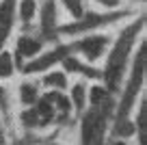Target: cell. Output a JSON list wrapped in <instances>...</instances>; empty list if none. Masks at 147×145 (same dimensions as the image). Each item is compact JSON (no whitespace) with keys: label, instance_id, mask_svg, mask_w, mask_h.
I'll return each mask as SVG.
<instances>
[{"label":"cell","instance_id":"17","mask_svg":"<svg viewBox=\"0 0 147 145\" xmlns=\"http://www.w3.org/2000/svg\"><path fill=\"white\" fill-rule=\"evenodd\" d=\"M117 132H121V134H132L134 126H130V121H121V126H117Z\"/></svg>","mask_w":147,"mask_h":145},{"label":"cell","instance_id":"15","mask_svg":"<svg viewBox=\"0 0 147 145\" xmlns=\"http://www.w3.org/2000/svg\"><path fill=\"white\" fill-rule=\"evenodd\" d=\"M104 98H106V89L102 85H95V87H91V89L87 91V100L91 102L93 106H102Z\"/></svg>","mask_w":147,"mask_h":145},{"label":"cell","instance_id":"14","mask_svg":"<svg viewBox=\"0 0 147 145\" xmlns=\"http://www.w3.org/2000/svg\"><path fill=\"white\" fill-rule=\"evenodd\" d=\"M65 7V11H67L69 15H71L76 22H78L80 18H84V9H82V0H61Z\"/></svg>","mask_w":147,"mask_h":145},{"label":"cell","instance_id":"9","mask_svg":"<svg viewBox=\"0 0 147 145\" xmlns=\"http://www.w3.org/2000/svg\"><path fill=\"white\" fill-rule=\"evenodd\" d=\"M37 11H39L37 0H20L18 15H20V20H22V22H32V20L37 18Z\"/></svg>","mask_w":147,"mask_h":145},{"label":"cell","instance_id":"6","mask_svg":"<svg viewBox=\"0 0 147 145\" xmlns=\"http://www.w3.org/2000/svg\"><path fill=\"white\" fill-rule=\"evenodd\" d=\"M113 18H115V15H93V13H89L87 18H80L76 24H71V26H65L63 30H65V33L89 30V28H95V26H100V24H104V22H110Z\"/></svg>","mask_w":147,"mask_h":145},{"label":"cell","instance_id":"3","mask_svg":"<svg viewBox=\"0 0 147 145\" xmlns=\"http://www.w3.org/2000/svg\"><path fill=\"white\" fill-rule=\"evenodd\" d=\"M69 45H63V48H56V50H50L41 56H35V61L26 65V74H35V72H46L48 67L56 65L59 61H63L65 56H69Z\"/></svg>","mask_w":147,"mask_h":145},{"label":"cell","instance_id":"8","mask_svg":"<svg viewBox=\"0 0 147 145\" xmlns=\"http://www.w3.org/2000/svg\"><path fill=\"white\" fill-rule=\"evenodd\" d=\"M54 28H56V7L52 0H48L41 7V30L43 35H50Z\"/></svg>","mask_w":147,"mask_h":145},{"label":"cell","instance_id":"18","mask_svg":"<svg viewBox=\"0 0 147 145\" xmlns=\"http://www.w3.org/2000/svg\"><path fill=\"white\" fill-rule=\"evenodd\" d=\"M100 5H104V7H108V9H113V7H117L119 5V0H97Z\"/></svg>","mask_w":147,"mask_h":145},{"label":"cell","instance_id":"13","mask_svg":"<svg viewBox=\"0 0 147 145\" xmlns=\"http://www.w3.org/2000/svg\"><path fill=\"white\" fill-rule=\"evenodd\" d=\"M69 102H74L76 108H84V104H87V87H84L82 82L71 87V100Z\"/></svg>","mask_w":147,"mask_h":145},{"label":"cell","instance_id":"1","mask_svg":"<svg viewBox=\"0 0 147 145\" xmlns=\"http://www.w3.org/2000/svg\"><path fill=\"white\" fill-rule=\"evenodd\" d=\"M136 28H138L136 24H132V26L119 37L115 50L110 52L108 65H106V74H104V78H106L110 89H115V87L119 85V78H121V74H123L128 54H130V50H132V45H134V39H136Z\"/></svg>","mask_w":147,"mask_h":145},{"label":"cell","instance_id":"12","mask_svg":"<svg viewBox=\"0 0 147 145\" xmlns=\"http://www.w3.org/2000/svg\"><path fill=\"white\" fill-rule=\"evenodd\" d=\"M43 82H46V87H50V89H65L67 87V76H65V72H50L46 78H43Z\"/></svg>","mask_w":147,"mask_h":145},{"label":"cell","instance_id":"5","mask_svg":"<svg viewBox=\"0 0 147 145\" xmlns=\"http://www.w3.org/2000/svg\"><path fill=\"white\" fill-rule=\"evenodd\" d=\"M15 22V0H2L0 2V48L5 45L11 28Z\"/></svg>","mask_w":147,"mask_h":145},{"label":"cell","instance_id":"4","mask_svg":"<svg viewBox=\"0 0 147 145\" xmlns=\"http://www.w3.org/2000/svg\"><path fill=\"white\" fill-rule=\"evenodd\" d=\"M106 43H108L106 37H97V35L95 37H84V39H80L78 43L74 45V50H78L87 61H97L104 54Z\"/></svg>","mask_w":147,"mask_h":145},{"label":"cell","instance_id":"2","mask_svg":"<svg viewBox=\"0 0 147 145\" xmlns=\"http://www.w3.org/2000/svg\"><path fill=\"white\" fill-rule=\"evenodd\" d=\"M102 132H104V117L97 110L87 113L82 121V141L84 145H97L102 141Z\"/></svg>","mask_w":147,"mask_h":145},{"label":"cell","instance_id":"19","mask_svg":"<svg viewBox=\"0 0 147 145\" xmlns=\"http://www.w3.org/2000/svg\"><path fill=\"white\" fill-rule=\"evenodd\" d=\"M115 145H125V143H123V141H117V143H115Z\"/></svg>","mask_w":147,"mask_h":145},{"label":"cell","instance_id":"7","mask_svg":"<svg viewBox=\"0 0 147 145\" xmlns=\"http://www.w3.org/2000/svg\"><path fill=\"white\" fill-rule=\"evenodd\" d=\"M41 48H43V43L37 39V37L24 35V37L18 39V54L24 56V59H35V56H39Z\"/></svg>","mask_w":147,"mask_h":145},{"label":"cell","instance_id":"11","mask_svg":"<svg viewBox=\"0 0 147 145\" xmlns=\"http://www.w3.org/2000/svg\"><path fill=\"white\" fill-rule=\"evenodd\" d=\"M20 100L26 106H32L37 102V87L32 82H22L20 85Z\"/></svg>","mask_w":147,"mask_h":145},{"label":"cell","instance_id":"16","mask_svg":"<svg viewBox=\"0 0 147 145\" xmlns=\"http://www.w3.org/2000/svg\"><path fill=\"white\" fill-rule=\"evenodd\" d=\"M22 121L26 123V126H35V123L39 121V115H37V110H35V108H28V110H24V115H22Z\"/></svg>","mask_w":147,"mask_h":145},{"label":"cell","instance_id":"10","mask_svg":"<svg viewBox=\"0 0 147 145\" xmlns=\"http://www.w3.org/2000/svg\"><path fill=\"white\" fill-rule=\"evenodd\" d=\"M15 72V63H13V56L11 52H0V80H5V78H11Z\"/></svg>","mask_w":147,"mask_h":145}]
</instances>
